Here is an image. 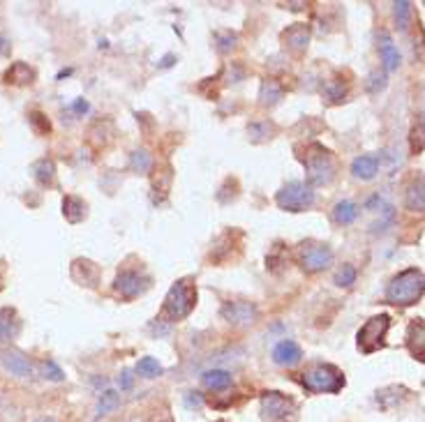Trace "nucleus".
<instances>
[{
    "instance_id": "33",
    "label": "nucleus",
    "mask_w": 425,
    "mask_h": 422,
    "mask_svg": "<svg viewBox=\"0 0 425 422\" xmlns=\"http://www.w3.org/2000/svg\"><path fill=\"white\" fill-rule=\"evenodd\" d=\"M42 369H44V379H49V381H62V379H65V372H62L53 360H44Z\"/></svg>"
},
{
    "instance_id": "40",
    "label": "nucleus",
    "mask_w": 425,
    "mask_h": 422,
    "mask_svg": "<svg viewBox=\"0 0 425 422\" xmlns=\"http://www.w3.org/2000/svg\"><path fill=\"white\" fill-rule=\"evenodd\" d=\"M37 422H53V418H39Z\"/></svg>"
},
{
    "instance_id": "11",
    "label": "nucleus",
    "mask_w": 425,
    "mask_h": 422,
    "mask_svg": "<svg viewBox=\"0 0 425 422\" xmlns=\"http://www.w3.org/2000/svg\"><path fill=\"white\" fill-rule=\"evenodd\" d=\"M146 289H148V280L141 277L139 273H135V270H125V273L118 275L114 282V291L121 293L123 298H137Z\"/></svg>"
},
{
    "instance_id": "9",
    "label": "nucleus",
    "mask_w": 425,
    "mask_h": 422,
    "mask_svg": "<svg viewBox=\"0 0 425 422\" xmlns=\"http://www.w3.org/2000/svg\"><path fill=\"white\" fill-rule=\"evenodd\" d=\"M0 362L3 367L14 374L19 379H33L35 376V365L30 362V358L26 353L17 351V348H7V351L0 353Z\"/></svg>"
},
{
    "instance_id": "32",
    "label": "nucleus",
    "mask_w": 425,
    "mask_h": 422,
    "mask_svg": "<svg viewBox=\"0 0 425 422\" xmlns=\"http://www.w3.org/2000/svg\"><path fill=\"white\" fill-rule=\"evenodd\" d=\"M409 14H412V3H407V0H403V3H396V21L400 28H407L409 26Z\"/></svg>"
},
{
    "instance_id": "25",
    "label": "nucleus",
    "mask_w": 425,
    "mask_h": 422,
    "mask_svg": "<svg viewBox=\"0 0 425 422\" xmlns=\"http://www.w3.org/2000/svg\"><path fill=\"white\" fill-rule=\"evenodd\" d=\"M118 406H121V395H118L116 390H104V393L100 395V400H97L95 416H97V418L109 416V413H114Z\"/></svg>"
},
{
    "instance_id": "39",
    "label": "nucleus",
    "mask_w": 425,
    "mask_h": 422,
    "mask_svg": "<svg viewBox=\"0 0 425 422\" xmlns=\"http://www.w3.org/2000/svg\"><path fill=\"white\" fill-rule=\"evenodd\" d=\"M171 60H174V55H167V58L162 60V67H169V65H171Z\"/></svg>"
},
{
    "instance_id": "15",
    "label": "nucleus",
    "mask_w": 425,
    "mask_h": 422,
    "mask_svg": "<svg viewBox=\"0 0 425 422\" xmlns=\"http://www.w3.org/2000/svg\"><path fill=\"white\" fill-rule=\"evenodd\" d=\"M88 215V205L81 196H74V194H67L62 198V217H65L69 224H79V222L86 219Z\"/></svg>"
},
{
    "instance_id": "4",
    "label": "nucleus",
    "mask_w": 425,
    "mask_h": 422,
    "mask_svg": "<svg viewBox=\"0 0 425 422\" xmlns=\"http://www.w3.org/2000/svg\"><path fill=\"white\" fill-rule=\"evenodd\" d=\"M301 383L310 393H340L344 388V376L342 372L333 367V365H314L312 369L303 374Z\"/></svg>"
},
{
    "instance_id": "36",
    "label": "nucleus",
    "mask_w": 425,
    "mask_h": 422,
    "mask_svg": "<svg viewBox=\"0 0 425 422\" xmlns=\"http://www.w3.org/2000/svg\"><path fill=\"white\" fill-rule=\"evenodd\" d=\"M185 406H187V409H201V406H203V397L199 393H187L185 395Z\"/></svg>"
},
{
    "instance_id": "21",
    "label": "nucleus",
    "mask_w": 425,
    "mask_h": 422,
    "mask_svg": "<svg viewBox=\"0 0 425 422\" xmlns=\"http://www.w3.org/2000/svg\"><path fill=\"white\" fill-rule=\"evenodd\" d=\"M201 383L208 390H227L231 386V374L227 369H208L203 372Z\"/></svg>"
},
{
    "instance_id": "23",
    "label": "nucleus",
    "mask_w": 425,
    "mask_h": 422,
    "mask_svg": "<svg viewBox=\"0 0 425 422\" xmlns=\"http://www.w3.org/2000/svg\"><path fill=\"white\" fill-rule=\"evenodd\" d=\"M409 146H412V153H421V150H425V111L416 116V121L412 125V132H409Z\"/></svg>"
},
{
    "instance_id": "2",
    "label": "nucleus",
    "mask_w": 425,
    "mask_h": 422,
    "mask_svg": "<svg viewBox=\"0 0 425 422\" xmlns=\"http://www.w3.org/2000/svg\"><path fill=\"white\" fill-rule=\"evenodd\" d=\"M305 171H308V185H328L335 176V159L321 146H310L305 150Z\"/></svg>"
},
{
    "instance_id": "3",
    "label": "nucleus",
    "mask_w": 425,
    "mask_h": 422,
    "mask_svg": "<svg viewBox=\"0 0 425 422\" xmlns=\"http://www.w3.org/2000/svg\"><path fill=\"white\" fill-rule=\"evenodd\" d=\"M196 302V289L190 280H178L169 289L167 298H164V314H167L171 321H180V318L190 316Z\"/></svg>"
},
{
    "instance_id": "20",
    "label": "nucleus",
    "mask_w": 425,
    "mask_h": 422,
    "mask_svg": "<svg viewBox=\"0 0 425 422\" xmlns=\"http://www.w3.org/2000/svg\"><path fill=\"white\" fill-rule=\"evenodd\" d=\"M379 55H382V62H384V67H386V72L398 69L400 53H398L396 46H393L391 37L386 33H382V37H379Z\"/></svg>"
},
{
    "instance_id": "7",
    "label": "nucleus",
    "mask_w": 425,
    "mask_h": 422,
    "mask_svg": "<svg viewBox=\"0 0 425 422\" xmlns=\"http://www.w3.org/2000/svg\"><path fill=\"white\" fill-rule=\"evenodd\" d=\"M391 325L389 314L372 316L370 321H365L363 328L358 330V348L363 353H375L379 348L386 346V332Z\"/></svg>"
},
{
    "instance_id": "17",
    "label": "nucleus",
    "mask_w": 425,
    "mask_h": 422,
    "mask_svg": "<svg viewBox=\"0 0 425 422\" xmlns=\"http://www.w3.org/2000/svg\"><path fill=\"white\" fill-rule=\"evenodd\" d=\"M282 39H285V44L289 46V49L305 51L308 49V42H310V30L305 23H294V26L282 33Z\"/></svg>"
},
{
    "instance_id": "19",
    "label": "nucleus",
    "mask_w": 425,
    "mask_h": 422,
    "mask_svg": "<svg viewBox=\"0 0 425 422\" xmlns=\"http://www.w3.org/2000/svg\"><path fill=\"white\" fill-rule=\"evenodd\" d=\"M405 203L412 212H425V178H416L407 187Z\"/></svg>"
},
{
    "instance_id": "12",
    "label": "nucleus",
    "mask_w": 425,
    "mask_h": 422,
    "mask_svg": "<svg viewBox=\"0 0 425 422\" xmlns=\"http://www.w3.org/2000/svg\"><path fill=\"white\" fill-rule=\"evenodd\" d=\"M407 348L416 360L425 362V321L423 318H414L407 328Z\"/></svg>"
},
{
    "instance_id": "1",
    "label": "nucleus",
    "mask_w": 425,
    "mask_h": 422,
    "mask_svg": "<svg viewBox=\"0 0 425 422\" xmlns=\"http://www.w3.org/2000/svg\"><path fill=\"white\" fill-rule=\"evenodd\" d=\"M423 296H425V275L416 268H409L405 273L396 275L386 289V300L398 307L416 305Z\"/></svg>"
},
{
    "instance_id": "27",
    "label": "nucleus",
    "mask_w": 425,
    "mask_h": 422,
    "mask_svg": "<svg viewBox=\"0 0 425 422\" xmlns=\"http://www.w3.org/2000/svg\"><path fill=\"white\" fill-rule=\"evenodd\" d=\"M356 217H358V208L351 201H340L333 208V219L337 224H351Z\"/></svg>"
},
{
    "instance_id": "29",
    "label": "nucleus",
    "mask_w": 425,
    "mask_h": 422,
    "mask_svg": "<svg viewBox=\"0 0 425 422\" xmlns=\"http://www.w3.org/2000/svg\"><path fill=\"white\" fill-rule=\"evenodd\" d=\"M132 169L135 171H139V173H146L148 169H151V164H153V159H151V155L146 153V150H135L132 153Z\"/></svg>"
},
{
    "instance_id": "14",
    "label": "nucleus",
    "mask_w": 425,
    "mask_h": 422,
    "mask_svg": "<svg viewBox=\"0 0 425 422\" xmlns=\"http://www.w3.org/2000/svg\"><path fill=\"white\" fill-rule=\"evenodd\" d=\"M301 358H303L301 346L291 339L280 341V344L273 348V360L275 365H280V367H296V365L301 362Z\"/></svg>"
},
{
    "instance_id": "5",
    "label": "nucleus",
    "mask_w": 425,
    "mask_h": 422,
    "mask_svg": "<svg viewBox=\"0 0 425 422\" xmlns=\"http://www.w3.org/2000/svg\"><path fill=\"white\" fill-rule=\"evenodd\" d=\"M262 420L264 422H296L298 404L285 393H264L262 395Z\"/></svg>"
},
{
    "instance_id": "37",
    "label": "nucleus",
    "mask_w": 425,
    "mask_h": 422,
    "mask_svg": "<svg viewBox=\"0 0 425 422\" xmlns=\"http://www.w3.org/2000/svg\"><path fill=\"white\" fill-rule=\"evenodd\" d=\"M74 111H76V114H86V111H88V102H86V100H76L74 102Z\"/></svg>"
},
{
    "instance_id": "10",
    "label": "nucleus",
    "mask_w": 425,
    "mask_h": 422,
    "mask_svg": "<svg viewBox=\"0 0 425 422\" xmlns=\"http://www.w3.org/2000/svg\"><path fill=\"white\" fill-rule=\"evenodd\" d=\"M259 316V309L257 305H252V302H224L222 305V318L224 321H229L234 325H252L257 321Z\"/></svg>"
},
{
    "instance_id": "22",
    "label": "nucleus",
    "mask_w": 425,
    "mask_h": 422,
    "mask_svg": "<svg viewBox=\"0 0 425 422\" xmlns=\"http://www.w3.org/2000/svg\"><path fill=\"white\" fill-rule=\"evenodd\" d=\"M33 173H35V180L42 187H49L56 182V164H53L51 159H39V162H35Z\"/></svg>"
},
{
    "instance_id": "35",
    "label": "nucleus",
    "mask_w": 425,
    "mask_h": 422,
    "mask_svg": "<svg viewBox=\"0 0 425 422\" xmlns=\"http://www.w3.org/2000/svg\"><path fill=\"white\" fill-rule=\"evenodd\" d=\"M132 386H135V376H132L130 369L121 372V376H118V388L121 390H132Z\"/></svg>"
},
{
    "instance_id": "6",
    "label": "nucleus",
    "mask_w": 425,
    "mask_h": 422,
    "mask_svg": "<svg viewBox=\"0 0 425 422\" xmlns=\"http://www.w3.org/2000/svg\"><path fill=\"white\" fill-rule=\"evenodd\" d=\"M275 201L282 210H289V212H303L314 205V192L308 182H287L285 187L280 189Z\"/></svg>"
},
{
    "instance_id": "28",
    "label": "nucleus",
    "mask_w": 425,
    "mask_h": 422,
    "mask_svg": "<svg viewBox=\"0 0 425 422\" xmlns=\"http://www.w3.org/2000/svg\"><path fill=\"white\" fill-rule=\"evenodd\" d=\"M137 372L146 379H157L162 374V365L155 360V358H141L137 365Z\"/></svg>"
},
{
    "instance_id": "24",
    "label": "nucleus",
    "mask_w": 425,
    "mask_h": 422,
    "mask_svg": "<svg viewBox=\"0 0 425 422\" xmlns=\"http://www.w3.org/2000/svg\"><path fill=\"white\" fill-rule=\"evenodd\" d=\"M7 83H17V86H23V83H33L35 79V72L30 69L26 62H14V65L7 69Z\"/></svg>"
},
{
    "instance_id": "16",
    "label": "nucleus",
    "mask_w": 425,
    "mask_h": 422,
    "mask_svg": "<svg viewBox=\"0 0 425 422\" xmlns=\"http://www.w3.org/2000/svg\"><path fill=\"white\" fill-rule=\"evenodd\" d=\"M21 328V321L12 307H0V344L17 337Z\"/></svg>"
},
{
    "instance_id": "26",
    "label": "nucleus",
    "mask_w": 425,
    "mask_h": 422,
    "mask_svg": "<svg viewBox=\"0 0 425 422\" xmlns=\"http://www.w3.org/2000/svg\"><path fill=\"white\" fill-rule=\"evenodd\" d=\"M280 97H282V86L275 81V79H266L262 83V90H259V102H262L264 107H273Z\"/></svg>"
},
{
    "instance_id": "8",
    "label": "nucleus",
    "mask_w": 425,
    "mask_h": 422,
    "mask_svg": "<svg viewBox=\"0 0 425 422\" xmlns=\"http://www.w3.org/2000/svg\"><path fill=\"white\" fill-rule=\"evenodd\" d=\"M298 259H301L303 270L308 273H321L333 264V250L324 243H303L301 252H298Z\"/></svg>"
},
{
    "instance_id": "38",
    "label": "nucleus",
    "mask_w": 425,
    "mask_h": 422,
    "mask_svg": "<svg viewBox=\"0 0 425 422\" xmlns=\"http://www.w3.org/2000/svg\"><path fill=\"white\" fill-rule=\"evenodd\" d=\"M10 53V44H7V37L0 35V55H7Z\"/></svg>"
},
{
    "instance_id": "30",
    "label": "nucleus",
    "mask_w": 425,
    "mask_h": 422,
    "mask_svg": "<svg viewBox=\"0 0 425 422\" xmlns=\"http://www.w3.org/2000/svg\"><path fill=\"white\" fill-rule=\"evenodd\" d=\"M344 86L340 83V81H328L326 86H324V97L328 100V102H342V97H344Z\"/></svg>"
},
{
    "instance_id": "31",
    "label": "nucleus",
    "mask_w": 425,
    "mask_h": 422,
    "mask_svg": "<svg viewBox=\"0 0 425 422\" xmlns=\"http://www.w3.org/2000/svg\"><path fill=\"white\" fill-rule=\"evenodd\" d=\"M353 282H356V268L353 266H342L340 268V273L335 275V284L337 286H351Z\"/></svg>"
},
{
    "instance_id": "13",
    "label": "nucleus",
    "mask_w": 425,
    "mask_h": 422,
    "mask_svg": "<svg viewBox=\"0 0 425 422\" xmlns=\"http://www.w3.org/2000/svg\"><path fill=\"white\" fill-rule=\"evenodd\" d=\"M72 280L88 289H95L100 282V268L88 259H76L72 264Z\"/></svg>"
},
{
    "instance_id": "34",
    "label": "nucleus",
    "mask_w": 425,
    "mask_h": 422,
    "mask_svg": "<svg viewBox=\"0 0 425 422\" xmlns=\"http://www.w3.org/2000/svg\"><path fill=\"white\" fill-rule=\"evenodd\" d=\"M215 39L220 42V44H217V49L222 51V53L231 51L234 46H236V35H231V33H217Z\"/></svg>"
},
{
    "instance_id": "18",
    "label": "nucleus",
    "mask_w": 425,
    "mask_h": 422,
    "mask_svg": "<svg viewBox=\"0 0 425 422\" xmlns=\"http://www.w3.org/2000/svg\"><path fill=\"white\" fill-rule=\"evenodd\" d=\"M377 171H379V157L377 155H360L353 159V164H351L353 178H358V180H372L377 176Z\"/></svg>"
}]
</instances>
